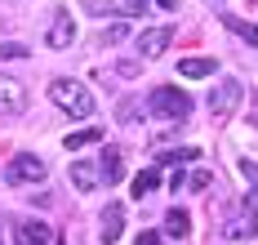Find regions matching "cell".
Returning <instances> with one entry per match:
<instances>
[{
    "mask_svg": "<svg viewBox=\"0 0 258 245\" xmlns=\"http://www.w3.org/2000/svg\"><path fill=\"white\" fill-rule=\"evenodd\" d=\"M49 98L67 111V116H76V120L94 116V89H85L80 81H67V76H62V81H53V85H49Z\"/></svg>",
    "mask_w": 258,
    "mask_h": 245,
    "instance_id": "6da1fadb",
    "label": "cell"
},
{
    "mask_svg": "<svg viewBox=\"0 0 258 245\" xmlns=\"http://www.w3.org/2000/svg\"><path fill=\"white\" fill-rule=\"evenodd\" d=\"M223 236L227 241H249V236H258V214L249 201H236L232 210L223 214Z\"/></svg>",
    "mask_w": 258,
    "mask_h": 245,
    "instance_id": "7a4b0ae2",
    "label": "cell"
},
{
    "mask_svg": "<svg viewBox=\"0 0 258 245\" xmlns=\"http://www.w3.org/2000/svg\"><path fill=\"white\" fill-rule=\"evenodd\" d=\"M240 98H245V85L236 81V76H223V81L209 89V116H214V120H227Z\"/></svg>",
    "mask_w": 258,
    "mask_h": 245,
    "instance_id": "3957f363",
    "label": "cell"
},
{
    "mask_svg": "<svg viewBox=\"0 0 258 245\" xmlns=\"http://www.w3.org/2000/svg\"><path fill=\"white\" fill-rule=\"evenodd\" d=\"M45 174H49V165L40 161V156H31V152L14 156V161H9V169H5V178H9L14 188H27V183H40Z\"/></svg>",
    "mask_w": 258,
    "mask_h": 245,
    "instance_id": "277c9868",
    "label": "cell"
},
{
    "mask_svg": "<svg viewBox=\"0 0 258 245\" xmlns=\"http://www.w3.org/2000/svg\"><path fill=\"white\" fill-rule=\"evenodd\" d=\"M152 111H156V116H165V120H187L191 98H187L182 89H152Z\"/></svg>",
    "mask_w": 258,
    "mask_h": 245,
    "instance_id": "5b68a950",
    "label": "cell"
},
{
    "mask_svg": "<svg viewBox=\"0 0 258 245\" xmlns=\"http://www.w3.org/2000/svg\"><path fill=\"white\" fill-rule=\"evenodd\" d=\"M0 111H5V116L27 111V89L14 81V76H0Z\"/></svg>",
    "mask_w": 258,
    "mask_h": 245,
    "instance_id": "8992f818",
    "label": "cell"
},
{
    "mask_svg": "<svg viewBox=\"0 0 258 245\" xmlns=\"http://www.w3.org/2000/svg\"><path fill=\"white\" fill-rule=\"evenodd\" d=\"M169 45H174V27H152L138 36V54L143 58H160Z\"/></svg>",
    "mask_w": 258,
    "mask_h": 245,
    "instance_id": "52a82bcc",
    "label": "cell"
},
{
    "mask_svg": "<svg viewBox=\"0 0 258 245\" xmlns=\"http://www.w3.org/2000/svg\"><path fill=\"white\" fill-rule=\"evenodd\" d=\"M14 241L18 245H53V227L40 223V218H27V223H18V236Z\"/></svg>",
    "mask_w": 258,
    "mask_h": 245,
    "instance_id": "ba28073f",
    "label": "cell"
},
{
    "mask_svg": "<svg viewBox=\"0 0 258 245\" xmlns=\"http://www.w3.org/2000/svg\"><path fill=\"white\" fill-rule=\"evenodd\" d=\"M45 40H49V49H67L72 40H76V23L67 18V14H53L49 31H45Z\"/></svg>",
    "mask_w": 258,
    "mask_h": 245,
    "instance_id": "9c48e42d",
    "label": "cell"
},
{
    "mask_svg": "<svg viewBox=\"0 0 258 245\" xmlns=\"http://www.w3.org/2000/svg\"><path fill=\"white\" fill-rule=\"evenodd\" d=\"M98 236H103V245H111V241H120V236H125V205H116V201H111V205L103 210V232H98Z\"/></svg>",
    "mask_w": 258,
    "mask_h": 245,
    "instance_id": "30bf717a",
    "label": "cell"
},
{
    "mask_svg": "<svg viewBox=\"0 0 258 245\" xmlns=\"http://www.w3.org/2000/svg\"><path fill=\"white\" fill-rule=\"evenodd\" d=\"M98 14H120V18H143L147 14V0H89Z\"/></svg>",
    "mask_w": 258,
    "mask_h": 245,
    "instance_id": "8fae6325",
    "label": "cell"
},
{
    "mask_svg": "<svg viewBox=\"0 0 258 245\" xmlns=\"http://www.w3.org/2000/svg\"><path fill=\"white\" fill-rule=\"evenodd\" d=\"M72 183H76V192H94L98 183H103V169L94 161H76L72 165Z\"/></svg>",
    "mask_w": 258,
    "mask_h": 245,
    "instance_id": "7c38bea8",
    "label": "cell"
},
{
    "mask_svg": "<svg viewBox=\"0 0 258 245\" xmlns=\"http://www.w3.org/2000/svg\"><path fill=\"white\" fill-rule=\"evenodd\" d=\"M98 169H103V183H120V178H125V156H120L116 147H103Z\"/></svg>",
    "mask_w": 258,
    "mask_h": 245,
    "instance_id": "4fadbf2b",
    "label": "cell"
},
{
    "mask_svg": "<svg viewBox=\"0 0 258 245\" xmlns=\"http://www.w3.org/2000/svg\"><path fill=\"white\" fill-rule=\"evenodd\" d=\"M178 72L196 81V76H214V72H218V63H214V58H182V63H178Z\"/></svg>",
    "mask_w": 258,
    "mask_h": 245,
    "instance_id": "5bb4252c",
    "label": "cell"
},
{
    "mask_svg": "<svg viewBox=\"0 0 258 245\" xmlns=\"http://www.w3.org/2000/svg\"><path fill=\"white\" fill-rule=\"evenodd\" d=\"M89 143H103V125H89V130L67 134V152H80V147H89Z\"/></svg>",
    "mask_w": 258,
    "mask_h": 245,
    "instance_id": "9a60e30c",
    "label": "cell"
},
{
    "mask_svg": "<svg viewBox=\"0 0 258 245\" xmlns=\"http://www.w3.org/2000/svg\"><path fill=\"white\" fill-rule=\"evenodd\" d=\"M187 227H191L187 210H169V214H165V232H169V236H191Z\"/></svg>",
    "mask_w": 258,
    "mask_h": 245,
    "instance_id": "2e32d148",
    "label": "cell"
},
{
    "mask_svg": "<svg viewBox=\"0 0 258 245\" xmlns=\"http://www.w3.org/2000/svg\"><path fill=\"white\" fill-rule=\"evenodd\" d=\"M120 40H129V23H116V27L98 31V49H116Z\"/></svg>",
    "mask_w": 258,
    "mask_h": 245,
    "instance_id": "e0dca14e",
    "label": "cell"
},
{
    "mask_svg": "<svg viewBox=\"0 0 258 245\" xmlns=\"http://www.w3.org/2000/svg\"><path fill=\"white\" fill-rule=\"evenodd\" d=\"M156 183H160V169H143V174L134 178V196H147V192H156Z\"/></svg>",
    "mask_w": 258,
    "mask_h": 245,
    "instance_id": "ac0fdd59",
    "label": "cell"
},
{
    "mask_svg": "<svg viewBox=\"0 0 258 245\" xmlns=\"http://www.w3.org/2000/svg\"><path fill=\"white\" fill-rule=\"evenodd\" d=\"M196 156H201L196 147H178V152H165L160 165H169V169H174V165H187V161H196Z\"/></svg>",
    "mask_w": 258,
    "mask_h": 245,
    "instance_id": "d6986e66",
    "label": "cell"
},
{
    "mask_svg": "<svg viewBox=\"0 0 258 245\" xmlns=\"http://www.w3.org/2000/svg\"><path fill=\"white\" fill-rule=\"evenodd\" d=\"M18 58H31V49L18 45V40H5V45H0V63H18Z\"/></svg>",
    "mask_w": 258,
    "mask_h": 245,
    "instance_id": "ffe728a7",
    "label": "cell"
},
{
    "mask_svg": "<svg viewBox=\"0 0 258 245\" xmlns=\"http://www.w3.org/2000/svg\"><path fill=\"white\" fill-rule=\"evenodd\" d=\"M227 27H232L236 36H245L249 45H258V27H249V23H240V18H227Z\"/></svg>",
    "mask_w": 258,
    "mask_h": 245,
    "instance_id": "44dd1931",
    "label": "cell"
},
{
    "mask_svg": "<svg viewBox=\"0 0 258 245\" xmlns=\"http://www.w3.org/2000/svg\"><path fill=\"white\" fill-rule=\"evenodd\" d=\"M209 188V174L205 169H196V174H191V192H205Z\"/></svg>",
    "mask_w": 258,
    "mask_h": 245,
    "instance_id": "7402d4cb",
    "label": "cell"
},
{
    "mask_svg": "<svg viewBox=\"0 0 258 245\" xmlns=\"http://www.w3.org/2000/svg\"><path fill=\"white\" fill-rule=\"evenodd\" d=\"M236 169H240V178H258V165L254 161H236Z\"/></svg>",
    "mask_w": 258,
    "mask_h": 245,
    "instance_id": "603a6c76",
    "label": "cell"
},
{
    "mask_svg": "<svg viewBox=\"0 0 258 245\" xmlns=\"http://www.w3.org/2000/svg\"><path fill=\"white\" fill-rule=\"evenodd\" d=\"M156 5H160V9H169V14L178 9V0H156Z\"/></svg>",
    "mask_w": 258,
    "mask_h": 245,
    "instance_id": "cb8c5ba5",
    "label": "cell"
},
{
    "mask_svg": "<svg viewBox=\"0 0 258 245\" xmlns=\"http://www.w3.org/2000/svg\"><path fill=\"white\" fill-rule=\"evenodd\" d=\"M53 245H67V241H58V236H53Z\"/></svg>",
    "mask_w": 258,
    "mask_h": 245,
    "instance_id": "d4e9b609",
    "label": "cell"
},
{
    "mask_svg": "<svg viewBox=\"0 0 258 245\" xmlns=\"http://www.w3.org/2000/svg\"><path fill=\"white\" fill-rule=\"evenodd\" d=\"M254 196H258V178H254Z\"/></svg>",
    "mask_w": 258,
    "mask_h": 245,
    "instance_id": "484cf974",
    "label": "cell"
}]
</instances>
